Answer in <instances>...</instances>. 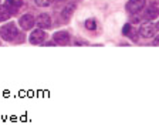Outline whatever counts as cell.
Returning a JSON list of instances; mask_svg holds the SVG:
<instances>
[{
  "label": "cell",
  "instance_id": "1",
  "mask_svg": "<svg viewBox=\"0 0 159 125\" xmlns=\"http://www.w3.org/2000/svg\"><path fill=\"white\" fill-rule=\"evenodd\" d=\"M0 36H2L3 40H6V41H13V40H16V37L19 36V30H17L16 24L9 23V24L2 26V29H0Z\"/></svg>",
  "mask_w": 159,
  "mask_h": 125
},
{
  "label": "cell",
  "instance_id": "2",
  "mask_svg": "<svg viewBox=\"0 0 159 125\" xmlns=\"http://www.w3.org/2000/svg\"><path fill=\"white\" fill-rule=\"evenodd\" d=\"M156 31H158V26L155 23H145L141 26V30L139 33L143 39H152V37L156 36Z\"/></svg>",
  "mask_w": 159,
  "mask_h": 125
},
{
  "label": "cell",
  "instance_id": "3",
  "mask_svg": "<svg viewBox=\"0 0 159 125\" xmlns=\"http://www.w3.org/2000/svg\"><path fill=\"white\" fill-rule=\"evenodd\" d=\"M145 4H146V0H129L126 3V10L129 13L136 14L145 9Z\"/></svg>",
  "mask_w": 159,
  "mask_h": 125
},
{
  "label": "cell",
  "instance_id": "4",
  "mask_svg": "<svg viewBox=\"0 0 159 125\" xmlns=\"http://www.w3.org/2000/svg\"><path fill=\"white\" fill-rule=\"evenodd\" d=\"M47 39V34L46 31H43V30H33V33L30 34V43L31 44H41L44 43Z\"/></svg>",
  "mask_w": 159,
  "mask_h": 125
},
{
  "label": "cell",
  "instance_id": "5",
  "mask_svg": "<svg viewBox=\"0 0 159 125\" xmlns=\"http://www.w3.org/2000/svg\"><path fill=\"white\" fill-rule=\"evenodd\" d=\"M53 41L60 46H67L70 44V34L67 31H57L53 36Z\"/></svg>",
  "mask_w": 159,
  "mask_h": 125
},
{
  "label": "cell",
  "instance_id": "6",
  "mask_svg": "<svg viewBox=\"0 0 159 125\" xmlns=\"http://www.w3.org/2000/svg\"><path fill=\"white\" fill-rule=\"evenodd\" d=\"M19 23H20V26H21L23 30H30V29H33V26H34V17L30 13H27V14H24V16L20 17Z\"/></svg>",
  "mask_w": 159,
  "mask_h": 125
},
{
  "label": "cell",
  "instance_id": "7",
  "mask_svg": "<svg viewBox=\"0 0 159 125\" xmlns=\"http://www.w3.org/2000/svg\"><path fill=\"white\" fill-rule=\"evenodd\" d=\"M122 34L124 36H126V37H129V39L132 40V41H138V31H136L135 29H134L132 26H131V24H125V26H124V29H122Z\"/></svg>",
  "mask_w": 159,
  "mask_h": 125
},
{
  "label": "cell",
  "instance_id": "8",
  "mask_svg": "<svg viewBox=\"0 0 159 125\" xmlns=\"http://www.w3.org/2000/svg\"><path fill=\"white\" fill-rule=\"evenodd\" d=\"M37 26L40 29H50L51 27V19H50L48 14L43 13L37 17Z\"/></svg>",
  "mask_w": 159,
  "mask_h": 125
},
{
  "label": "cell",
  "instance_id": "9",
  "mask_svg": "<svg viewBox=\"0 0 159 125\" xmlns=\"http://www.w3.org/2000/svg\"><path fill=\"white\" fill-rule=\"evenodd\" d=\"M143 17L148 20H153L158 17V6H156L155 2H152V4L148 7V9L145 10V14H143Z\"/></svg>",
  "mask_w": 159,
  "mask_h": 125
},
{
  "label": "cell",
  "instance_id": "10",
  "mask_svg": "<svg viewBox=\"0 0 159 125\" xmlns=\"http://www.w3.org/2000/svg\"><path fill=\"white\" fill-rule=\"evenodd\" d=\"M74 12H75V3H67V6L63 9V13H61V16H63L64 20H70V19H71V16H73Z\"/></svg>",
  "mask_w": 159,
  "mask_h": 125
},
{
  "label": "cell",
  "instance_id": "11",
  "mask_svg": "<svg viewBox=\"0 0 159 125\" xmlns=\"http://www.w3.org/2000/svg\"><path fill=\"white\" fill-rule=\"evenodd\" d=\"M6 6L11 10V13H16L20 7L23 6V0H6Z\"/></svg>",
  "mask_w": 159,
  "mask_h": 125
},
{
  "label": "cell",
  "instance_id": "12",
  "mask_svg": "<svg viewBox=\"0 0 159 125\" xmlns=\"http://www.w3.org/2000/svg\"><path fill=\"white\" fill-rule=\"evenodd\" d=\"M11 10L6 6V4H2L0 6V21H4V20H9L11 16Z\"/></svg>",
  "mask_w": 159,
  "mask_h": 125
},
{
  "label": "cell",
  "instance_id": "13",
  "mask_svg": "<svg viewBox=\"0 0 159 125\" xmlns=\"http://www.w3.org/2000/svg\"><path fill=\"white\" fill-rule=\"evenodd\" d=\"M34 2H36V4L39 7H48L54 0H34Z\"/></svg>",
  "mask_w": 159,
  "mask_h": 125
},
{
  "label": "cell",
  "instance_id": "14",
  "mask_svg": "<svg viewBox=\"0 0 159 125\" xmlns=\"http://www.w3.org/2000/svg\"><path fill=\"white\" fill-rule=\"evenodd\" d=\"M85 27H87L88 30H95V29H97V21H95L94 19H88V20L85 21Z\"/></svg>",
  "mask_w": 159,
  "mask_h": 125
}]
</instances>
